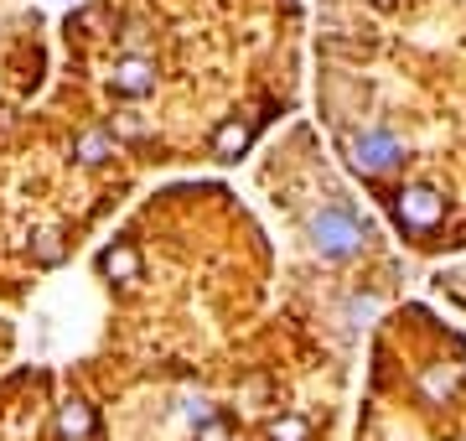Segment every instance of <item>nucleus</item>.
Here are the masks:
<instances>
[{
  "instance_id": "1",
  "label": "nucleus",
  "mask_w": 466,
  "mask_h": 441,
  "mask_svg": "<svg viewBox=\"0 0 466 441\" xmlns=\"http://www.w3.org/2000/svg\"><path fill=\"white\" fill-rule=\"evenodd\" d=\"M306 234H311V250H317L321 260H352L358 250H363V239H368V234H363V223L352 219L342 203L317 208Z\"/></svg>"
},
{
  "instance_id": "8",
  "label": "nucleus",
  "mask_w": 466,
  "mask_h": 441,
  "mask_svg": "<svg viewBox=\"0 0 466 441\" xmlns=\"http://www.w3.org/2000/svg\"><path fill=\"white\" fill-rule=\"evenodd\" d=\"M99 265H104L109 275H135V255H130V250H109Z\"/></svg>"
},
{
  "instance_id": "7",
  "label": "nucleus",
  "mask_w": 466,
  "mask_h": 441,
  "mask_svg": "<svg viewBox=\"0 0 466 441\" xmlns=\"http://www.w3.org/2000/svg\"><path fill=\"white\" fill-rule=\"evenodd\" d=\"M63 431H67V436H84V431H88V410L78 405V400L63 405Z\"/></svg>"
},
{
  "instance_id": "6",
  "label": "nucleus",
  "mask_w": 466,
  "mask_h": 441,
  "mask_svg": "<svg viewBox=\"0 0 466 441\" xmlns=\"http://www.w3.org/2000/svg\"><path fill=\"white\" fill-rule=\"evenodd\" d=\"M244 146H249V125H238V119H228V125L218 130V156H223V161H233V156L244 151Z\"/></svg>"
},
{
  "instance_id": "2",
  "label": "nucleus",
  "mask_w": 466,
  "mask_h": 441,
  "mask_svg": "<svg viewBox=\"0 0 466 441\" xmlns=\"http://www.w3.org/2000/svg\"><path fill=\"white\" fill-rule=\"evenodd\" d=\"M348 161L363 171V177L394 171L404 161V140L394 136V130H383V125H368V130H358V136L348 140Z\"/></svg>"
},
{
  "instance_id": "3",
  "label": "nucleus",
  "mask_w": 466,
  "mask_h": 441,
  "mask_svg": "<svg viewBox=\"0 0 466 441\" xmlns=\"http://www.w3.org/2000/svg\"><path fill=\"white\" fill-rule=\"evenodd\" d=\"M400 219L410 229H435L446 219V198H435L431 187H404L400 192Z\"/></svg>"
},
{
  "instance_id": "5",
  "label": "nucleus",
  "mask_w": 466,
  "mask_h": 441,
  "mask_svg": "<svg viewBox=\"0 0 466 441\" xmlns=\"http://www.w3.org/2000/svg\"><path fill=\"white\" fill-rule=\"evenodd\" d=\"M109 146H115V140L104 136V130H88V136H78V146H73V156H78L84 167H99L104 156H109Z\"/></svg>"
},
{
  "instance_id": "4",
  "label": "nucleus",
  "mask_w": 466,
  "mask_h": 441,
  "mask_svg": "<svg viewBox=\"0 0 466 441\" xmlns=\"http://www.w3.org/2000/svg\"><path fill=\"white\" fill-rule=\"evenodd\" d=\"M115 88L119 94H150L156 88V68H150L146 57H125L115 68Z\"/></svg>"
}]
</instances>
